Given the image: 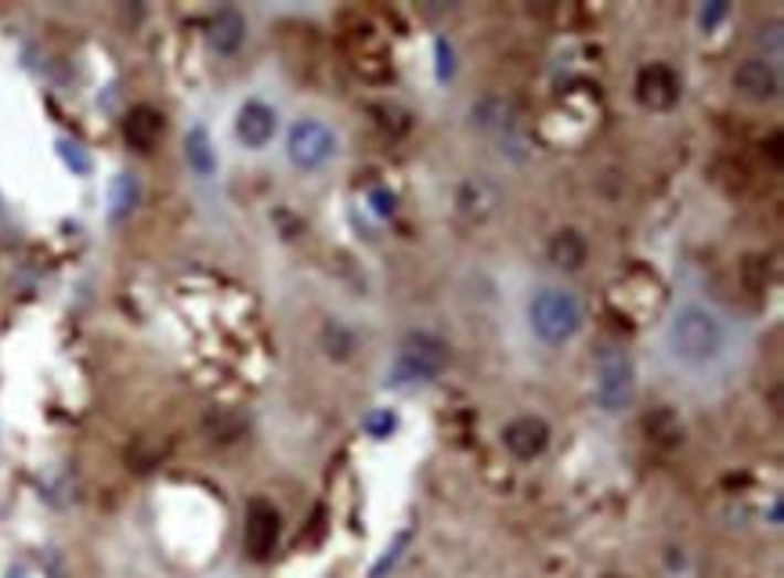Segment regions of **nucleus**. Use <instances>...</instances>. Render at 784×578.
Returning <instances> with one entry per match:
<instances>
[{
	"label": "nucleus",
	"instance_id": "1a4fd4ad",
	"mask_svg": "<svg viewBox=\"0 0 784 578\" xmlns=\"http://www.w3.org/2000/svg\"><path fill=\"white\" fill-rule=\"evenodd\" d=\"M734 91L738 94H745L749 102H770V98H777V91H781V73H777V65L770 62V59H745L734 70Z\"/></svg>",
	"mask_w": 784,
	"mask_h": 578
},
{
	"label": "nucleus",
	"instance_id": "6ab92c4d",
	"mask_svg": "<svg viewBox=\"0 0 784 578\" xmlns=\"http://www.w3.org/2000/svg\"><path fill=\"white\" fill-rule=\"evenodd\" d=\"M322 347H326L329 358H348L351 347H354V336L333 318V322H326V329H322Z\"/></svg>",
	"mask_w": 784,
	"mask_h": 578
},
{
	"label": "nucleus",
	"instance_id": "7ed1b4c3",
	"mask_svg": "<svg viewBox=\"0 0 784 578\" xmlns=\"http://www.w3.org/2000/svg\"><path fill=\"white\" fill-rule=\"evenodd\" d=\"M448 366V344L434 333H405L402 347H398L394 366L388 369V387H416L431 383Z\"/></svg>",
	"mask_w": 784,
	"mask_h": 578
},
{
	"label": "nucleus",
	"instance_id": "20e7f679",
	"mask_svg": "<svg viewBox=\"0 0 784 578\" xmlns=\"http://www.w3.org/2000/svg\"><path fill=\"white\" fill-rule=\"evenodd\" d=\"M593 398L604 412H622L636 398V369L622 347H604L593 366Z\"/></svg>",
	"mask_w": 784,
	"mask_h": 578
},
{
	"label": "nucleus",
	"instance_id": "6e6552de",
	"mask_svg": "<svg viewBox=\"0 0 784 578\" xmlns=\"http://www.w3.org/2000/svg\"><path fill=\"white\" fill-rule=\"evenodd\" d=\"M502 445L513 460H539L550 449V423L542 416H517L502 427Z\"/></svg>",
	"mask_w": 784,
	"mask_h": 578
},
{
	"label": "nucleus",
	"instance_id": "0eeeda50",
	"mask_svg": "<svg viewBox=\"0 0 784 578\" xmlns=\"http://www.w3.org/2000/svg\"><path fill=\"white\" fill-rule=\"evenodd\" d=\"M680 76H676V70H669V65H647V70H640V76H636V98H640L644 109L650 113H669L676 102H680Z\"/></svg>",
	"mask_w": 784,
	"mask_h": 578
},
{
	"label": "nucleus",
	"instance_id": "393cba45",
	"mask_svg": "<svg viewBox=\"0 0 784 578\" xmlns=\"http://www.w3.org/2000/svg\"><path fill=\"white\" fill-rule=\"evenodd\" d=\"M369 203H373V210L380 213V218H391V213H394V196L383 192V188H377V192L369 196Z\"/></svg>",
	"mask_w": 784,
	"mask_h": 578
},
{
	"label": "nucleus",
	"instance_id": "aec40b11",
	"mask_svg": "<svg viewBox=\"0 0 784 578\" xmlns=\"http://www.w3.org/2000/svg\"><path fill=\"white\" fill-rule=\"evenodd\" d=\"M362 430H365L369 438L388 441L394 430H398V416H394L391 409H373V412L362 416Z\"/></svg>",
	"mask_w": 784,
	"mask_h": 578
},
{
	"label": "nucleus",
	"instance_id": "f03ea898",
	"mask_svg": "<svg viewBox=\"0 0 784 578\" xmlns=\"http://www.w3.org/2000/svg\"><path fill=\"white\" fill-rule=\"evenodd\" d=\"M528 326L536 340L561 347L582 329V301L564 286H542L528 301Z\"/></svg>",
	"mask_w": 784,
	"mask_h": 578
},
{
	"label": "nucleus",
	"instance_id": "4be33fe9",
	"mask_svg": "<svg viewBox=\"0 0 784 578\" xmlns=\"http://www.w3.org/2000/svg\"><path fill=\"white\" fill-rule=\"evenodd\" d=\"M409 539H412V532H402V535H398V539H394L388 549H383V557H380V564H377L373 575H369V578H383V575H388V571L394 568V564H398V557H402V549L409 546Z\"/></svg>",
	"mask_w": 784,
	"mask_h": 578
},
{
	"label": "nucleus",
	"instance_id": "a211bd4d",
	"mask_svg": "<svg viewBox=\"0 0 784 578\" xmlns=\"http://www.w3.org/2000/svg\"><path fill=\"white\" fill-rule=\"evenodd\" d=\"M138 203V181L135 174H119L116 185H113V221L127 218L130 210Z\"/></svg>",
	"mask_w": 784,
	"mask_h": 578
},
{
	"label": "nucleus",
	"instance_id": "f8f14e48",
	"mask_svg": "<svg viewBox=\"0 0 784 578\" xmlns=\"http://www.w3.org/2000/svg\"><path fill=\"white\" fill-rule=\"evenodd\" d=\"M124 138L130 149L149 153L152 145L163 138V116H159L152 105H135L124 119Z\"/></svg>",
	"mask_w": 784,
	"mask_h": 578
},
{
	"label": "nucleus",
	"instance_id": "dca6fc26",
	"mask_svg": "<svg viewBox=\"0 0 784 578\" xmlns=\"http://www.w3.org/2000/svg\"><path fill=\"white\" fill-rule=\"evenodd\" d=\"M203 430L210 441H221V445H229V441H239L246 434V416L235 412V409H210L203 416Z\"/></svg>",
	"mask_w": 784,
	"mask_h": 578
},
{
	"label": "nucleus",
	"instance_id": "39448f33",
	"mask_svg": "<svg viewBox=\"0 0 784 578\" xmlns=\"http://www.w3.org/2000/svg\"><path fill=\"white\" fill-rule=\"evenodd\" d=\"M286 156L297 170H322L337 156V134L322 119H297L289 127Z\"/></svg>",
	"mask_w": 784,
	"mask_h": 578
},
{
	"label": "nucleus",
	"instance_id": "b1692460",
	"mask_svg": "<svg viewBox=\"0 0 784 578\" xmlns=\"http://www.w3.org/2000/svg\"><path fill=\"white\" fill-rule=\"evenodd\" d=\"M59 153H62V159L70 167H76V170H87V156L80 153V145H73V141H59Z\"/></svg>",
	"mask_w": 784,
	"mask_h": 578
},
{
	"label": "nucleus",
	"instance_id": "4468645a",
	"mask_svg": "<svg viewBox=\"0 0 784 578\" xmlns=\"http://www.w3.org/2000/svg\"><path fill=\"white\" fill-rule=\"evenodd\" d=\"M586 239H582L575 228H564V232H557L547 246V258L553 267H561V272H579L582 264H586Z\"/></svg>",
	"mask_w": 784,
	"mask_h": 578
},
{
	"label": "nucleus",
	"instance_id": "a878e982",
	"mask_svg": "<svg viewBox=\"0 0 784 578\" xmlns=\"http://www.w3.org/2000/svg\"><path fill=\"white\" fill-rule=\"evenodd\" d=\"M4 578H30V571L22 568V564H15V568H8V575Z\"/></svg>",
	"mask_w": 784,
	"mask_h": 578
},
{
	"label": "nucleus",
	"instance_id": "5701e85b",
	"mask_svg": "<svg viewBox=\"0 0 784 578\" xmlns=\"http://www.w3.org/2000/svg\"><path fill=\"white\" fill-rule=\"evenodd\" d=\"M723 19H727V4H723V0H716V4L701 8V25H706V30H716V25H720Z\"/></svg>",
	"mask_w": 784,
	"mask_h": 578
},
{
	"label": "nucleus",
	"instance_id": "412c9836",
	"mask_svg": "<svg viewBox=\"0 0 784 578\" xmlns=\"http://www.w3.org/2000/svg\"><path fill=\"white\" fill-rule=\"evenodd\" d=\"M452 73H456V55H452L448 40H434V76L437 84H448Z\"/></svg>",
	"mask_w": 784,
	"mask_h": 578
},
{
	"label": "nucleus",
	"instance_id": "f3484780",
	"mask_svg": "<svg viewBox=\"0 0 784 578\" xmlns=\"http://www.w3.org/2000/svg\"><path fill=\"white\" fill-rule=\"evenodd\" d=\"M647 434L661 445H676V441H684V423L672 409H658L647 416Z\"/></svg>",
	"mask_w": 784,
	"mask_h": 578
},
{
	"label": "nucleus",
	"instance_id": "9d476101",
	"mask_svg": "<svg viewBox=\"0 0 784 578\" xmlns=\"http://www.w3.org/2000/svg\"><path fill=\"white\" fill-rule=\"evenodd\" d=\"M278 130V116L268 102H246L235 116V138L246 145V149H264Z\"/></svg>",
	"mask_w": 784,
	"mask_h": 578
},
{
	"label": "nucleus",
	"instance_id": "9b49d317",
	"mask_svg": "<svg viewBox=\"0 0 784 578\" xmlns=\"http://www.w3.org/2000/svg\"><path fill=\"white\" fill-rule=\"evenodd\" d=\"M499 203V188L491 185L488 178H467L459 185V192H456V210H459V218H467L470 224L477 221H485L491 210H496Z\"/></svg>",
	"mask_w": 784,
	"mask_h": 578
},
{
	"label": "nucleus",
	"instance_id": "f257e3e1",
	"mask_svg": "<svg viewBox=\"0 0 784 578\" xmlns=\"http://www.w3.org/2000/svg\"><path fill=\"white\" fill-rule=\"evenodd\" d=\"M730 347V326L716 307L701 301H684L672 307L666 322V351L684 369H709L723 361Z\"/></svg>",
	"mask_w": 784,
	"mask_h": 578
},
{
	"label": "nucleus",
	"instance_id": "423d86ee",
	"mask_svg": "<svg viewBox=\"0 0 784 578\" xmlns=\"http://www.w3.org/2000/svg\"><path fill=\"white\" fill-rule=\"evenodd\" d=\"M278 532H283V517L268 500H254L246 506V528H243V546L254 560H268L278 546Z\"/></svg>",
	"mask_w": 784,
	"mask_h": 578
},
{
	"label": "nucleus",
	"instance_id": "ddd939ff",
	"mask_svg": "<svg viewBox=\"0 0 784 578\" xmlns=\"http://www.w3.org/2000/svg\"><path fill=\"white\" fill-rule=\"evenodd\" d=\"M206 40H210V48H214L218 55H235V51L243 48V40H246V19L239 15L235 8H221L206 25Z\"/></svg>",
	"mask_w": 784,
	"mask_h": 578
},
{
	"label": "nucleus",
	"instance_id": "2eb2a0df",
	"mask_svg": "<svg viewBox=\"0 0 784 578\" xmlns=\"http://www.w3.org/2000/svg\"><path fill=\"white\" fill-rule=\"evenodd\" d=\"M184 159H189V167L199 174V178H214L218 153H214V141H210L206 127H192L189 130V138H184Z\"/></svg>",
	"mask_w": 784,
	"mask_h": 578
}]
</instances>
